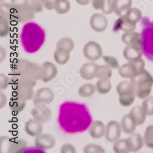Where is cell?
<instances>
[{
    "instance_id": "7c38bea8",
    "label": "cell",
    "mask_w": 153,
    "mask_h": 153,
    "mask_svg": "<svg viewBox=\"0 0 153 153\" xmlns=\"http://www.w3.org/2000/svg\"><path fill=\"white\" fill-rule=\"evenodd\" d=\"M43 124L34 118L29 120L25 124V131L28 135L36 137L42 134Z\"/></svg>"
},
{
    "instance_id": "9c48e42d",
    "label": "cell",
    "mask_w": 153,
    "mask_h": 153,
    "mask_svg": "<svg viewBox=\"0 0 153 153\" xmlns=\"http://www.w3.org/2000/svg\"><path fill=\"white\" fill-rule=\"evenodd\" d=\"M58 74V69L55 64L52 62L46 61L41 65V80L45 82L52 80Z\"/></svg>"
},
{
    "instance_id": "c3c4849f",
    "label": "cell",
    "mask_w": 153,
    "mask_h": 153,
    "mask_svg": "<svg viewBox=\"0 0 153 153\" xmlns=\"http://www.w3.org/2000/svg\"><path fill=\"white\" fill-rule=\"evenodd\" d=\"M7 102V97L5 94L1 91L0 93V108H3Z\"/></svg>"
},
{
    "instance_id": "5bb4252c",
    "label": "cell",
    "mask_w": 153,
    "mask_h": 153,
    "mask_svg": "<svg viewBox=\"0 0 153 153\" xmlns=\"http://www.w3.org/2000/svg\"><path fill=\"white\" fill-rule=\"evenodd\" d=\"M132 0H113V12L118 16H124L132 7Z\"/></svg>"
},
{
    "instance_id": "7a4b0ae2",
    "label": "cell",
    "mask_w": 153,
    "mask_h": 153,
    "mask_svg": "<svg viewBox=\"0 0 153 153\" xmlns=\"http://www.w3.org/2000/svg\"><path fill=\"white\" fill-rule=\"evenodd\" d=\"M12 76H28L36 80H41V66L25 59H18L11 65Z\"/></svg>"
},
{
    "instance_id": "ffe728a7",
    "label": "cell",
    "mask_w": 153,
    "mask_h": 153,
    "mask_svg": "<svg viewBox=\"0 0 153 153\" xmlns=\"http://www.w3.org/2000/svg\"><path fill=\"white\" fill-rule=\"evenodd\" d=\"M113 0H92L91 4L96 10H101L104 14L108 15L113 12Z\"/></svg>"
},
{
    "instance_id": "5b68a950",
    "label": "cell",
    "mask_w": 153,
    "mask_h": 153,
    "mask_svg": "<svg viewBox=\"0 0 153 153\" xmlns=\"http://www.w3.org/2000/svg\"><path fill=\"white\" fill-rule=\"evenodd\" d=\"M83 55L86 59L95 61L102 57V48L100 45L95 41H89L83 47Z\"/></svg>"
},
{
    "instance_id": "836d02e7",
    "label": "cell",
    "mask_w": 153,
    "mask_h": 153,
    "mask_svg": "<svg viewBox=\"0 0 153 153\" xmlns=\"http://www.w3.org/2000/svg\"><path fill=\"white\" fill-rule=\"evenodd\" d=\"M124 16L129 22L137 25V22L142 19V13L139 9L137 7H131Z\"/></svg>"
},
{
    "instance_id": "2e32d148",
    "label": "cell",
    "mask_w": 153,
    "mask_h": 153,
    "mask_svg": "<svg viewBox=\"0 0 153 153\" xmlns=\"http://www.w3.org/2000/svg\"><path fill=\"white\" fill-rule=\"evenodd\" d=\"M136 28V25L131 23L127 19L125 16H120L114 24L113 30L114 31H123L125 32L134 31Z\"/></svg>"
},
{
    "instance_id": "277c9868",
    "label": "cell",
    "mask_w": 153,
    "mask_h": 153,
    "mask_svg": "<svg viewBox=\"0 0 153 153\" xmlns=\"http://www.w3.org/2000/svg\"><path fill=\"white\" fill-rule=\"evenodd\" d=\"M142 39L143 54L148 59L153 62V25L145 29Z\"/></svg>"
},
{
    "instance_id": "60d3db41",
    "label": "cell",
    "mask_w": 153,
    "mask_h": 153,
    "mask_svg": "<svg viewBox=\"0 0 153 153\" xmlns=\"http://www.w3.org/2000/svg\"><path fill=\"white\" fill-rule=\"evenodd\" d=\"M102 59L105 62L106 65L110 67L111 69H115L120 68V64L117 58L113 56L104 55L102 56Z\"/></svg>"
},
{
    "instance_id": "8d00e7d4",
    "label": "cell",
    "mask_w": 153,
    "mask_h": 153,
    "mask_svg": "<svg viewBox=\"0 0 153 153\" xmlns=\"http://www.w3.org/2000/svg\"><path fill=\"white\" fill-rule=\"evenodd\" d=\"M136 96L135 93L119 95V103L123 107H129L134 103Z\"/></svg>"
},
{
    "instance_id": "bcb514c9",
    "label": "cell",
    "mask_w": 153,
    "mask_h": 153,
    "mask_svg": "<svg viewBox=\"0 0 153 153\" xmlns=\"http://www.w3.org/2000/svg\"><path fill=\"white\" fill-rule=\"evenodd\" d=\"M61 153H75L76 149L74 145L70 143L63 145L60 149Z\"/></svg>"
},
{
    "instance_id": "4dcf8cb0",
    "label": "cell",
    "mask_w": 153,
    "mask_h": 153,
    "mask_svg": "<svg viewBox=\"0 0 153 153\" xmlns=\"http://www.w3.org/2000/svg\"><path fill=\"white\" fill-rule=\"evenodd\" d=\"M74 42L73 40L70 37H64L61 38L56 43V49H62L68 51L69 52H71L74 48Z\"/></svg>"
},
{
    "instance_id": "7dc6e473",
    "label": "cell",
    "mask_w": 153,
    "mask_h": 153,
    "mask_svg": "<svg viewBox=\"0 0 153 153\" xmlns=\"http://www.w3.org/2000/svg\"><path fill=\"white\" fill-rule=\"evenodd\" d=\"M44 7L47 10L54 9V0H40Z\"/></svg>"
},
{
    "instance_id": "f546056e",
    "label": "cell",
    "mask_w": 153,
    "mask_h": 153,
    "mask_svg": "<svg viewBox=\"0 0 153 153\" xmlns=\"http://www.w3.org/2000/svg\"><path fill=\"white\" fill-rule=\"evenodd\" d=\"M71 9V3L68 0H54V9L60 15L67 14Z\"/></svg>"
},
{
    "instance_id": "8fae6325",
    "label": "cell",
    "mask_w": 153,
    "mask_h": 153,
    "mask_svg": "<svg viewBox=\"0 0 153 153\" xmlns=\"http://www.w3.org/2000/svg\"><path fill=\"white\" fill-rule=\"evenodd\" d=\"M90 25L93 31L101 33L107 29L108 27V20L103 14L96 13L91 17Z\"/></svg>"
},
{
    "instance_id": "6da1fadb",
    "label": "cell",
    "mask_w": 153,
    "mask_h": 153,
    "mask_svg": "<svg viewBox=\"0 0 153 153\" xmlns=\"http://www.w3.org/2000/svg\"><path fill=\"white\" fill-rule=\"evenodd\" d=\"M45 40L44 30L35 22H27L23 27L20 33L22 47L25 52L33 53L39 50Z\"/></svg>"
},
{
    "instance_id": "f35d334b",
    "label": "cell",
    "mask_w": 153,
    "mask_h": 153,
    "mask_svg": "<svg viewBox=\"0 0 153 153\" xmlns=\"http://www.w3.org/2000/svg\"><path fill=\"white\" fill-rule=\"evenodd\" d=\"M144 143L145 145L150 148L153 149V126H149L145 132L144 137Z\"/></svg>"
},
{
    "instance_id": "603a6c76",
    "label": "cell",
    "mask_w": 153,
    "mask_h": 153,
    "mask_svg": "<svg viewBox=\"0 0 153 153\" xmlns=\"http://www.w3.org/2000/svg\"><path fill=\"white\" fill-rule=\"evenodd\" d=\"M127 140H128L131 152L138 151L141 149L143 146V138L138 133H132L129 138H127Z\"/></svg>"
},
{
    "instance_id": "44dd1931",
    "label": "cell",
    "mask_w": 153,
    "mask_h": 153,
    "mask_svg": "<svg viewBox=\"0 0 153 153\" xmlns=\"http://www.w3.org/2000/svg\"><path fill=\"white\" fill-rule=\"evenodd\" d=\"M11 82L15 87L27 86L34 88L37 83V80L28 76H12Z\"/></svg>"
},
{
    "instance_id": "d4e9b609",
    "label": "cell",
    "mask_w": 153,
    "mask_h": 153,
    "mask_svg": "<svg viewBox=\"0 0 153 153\" xmlns=\"http://www.w3.org/2000/svg\"><path fill=\"white\" fill-rule=\"evenodd\" d=\"M27 143L23 140H9L7 152H21L27 147Z\"/></svg>"
},
{
    "instance_id": "e575fe53",
    "label": "cell",
    "mask_w": 153,
    "mask_h": 153,
    "mask_svg": "<svg viewBox=\"0 0 153 153\" xmlns=\"http://www.w3.org/2000/svg\"><path fill=\"white\" fill-rule=\"evenodd\" d=\"M96 91V86L91 83H86L79 88L78 94L82 97H88L93 96Z\"/></svg>"
},
{
    "instance_id": "d6986e66",
    "label": "cell",
    "mask_w": 153,
    "mask_h": 153,
    "mask_svg": "<svg viewBox=\"0 0 153 153\" xmlns=\"http://www.w3.org/2000/svg\"><path fill=\"white\" fill-rule=\"evenodd\" d=\"M137 124L130 113H128L123 117L121 122L122 131L127 134L134 133L137 127Z\"/></svg>"
},
{
    "instance_id": "4fadbf2b",
    "label": "cell",
    "mask_w": 153,
    "mask_h": 153,
    "mask_svg": "<svg viewBox=\"0 0 153 153\" xmlns=\"http://www.w3.org/2000/svg\"><path fill=\"white\" fill-rule=\"evenodd\" d=\"M143 53V47L138 45H127L124 48L123 51L124 58L129 61H135L142 58Z\"/></svg>"
},
{
    "instance_id": "f1b7e54d",
    "label": "cell",
    "mask_w": 153,
    "mask_h": 153,
    "mask_svg": "<svg viewBox=\"0 0 153 153\" xmlns=\"http://www.w3.org/2000/svg\"><path fill=\"white\" fill-rule=\"evenodd\" d=\"M53 58L58 65L66 64L70 58V52L62 49H56L53 53Z\"/></svg>"
},
{
    "instance_id": "7bdbcfd3",
    "label": "cell",
    "mask_w": 153,
    "mask_h": 153,
    "mask_svg": "<svg viewBox=\"0 0 153 153\" xmlns=\"http://www.w3.org/2000/svg\"><path fill=\"white\" fill-rule=\"evenodd\" d=\"M28 3L35 14L40 13L43 10V5L40 0H28Z\"/></svg>"
},
{
    "instance_id": "8992f818",
    "label": "cell",
    "mask_w": 153,
    "mask_h": 153,
    "mask_svg": "<svg viewBox=\"0 0 153 153\" xmlns=\"http://www.w3.org/2000/svg\"><path fill=\"white\" fill-rule=\"evenodd\" d=\"M31 114L33 118L42 123L48 122L52 118V111L44 103L35 105Z\"/></svg>"
},
{
    "instance_id": "ba28073f",
    "label": "cell",
    "mask_w": 153,
    "mask_h": 153,
    "mask_svg": "<svg viewBox=\"0 0 153 153\" xmlns=\"http://www.w3.org/2000/svg\"><path fill=\"white\" fill-rule=\"evenodd\" d=\"M54 93L50 88H41L38 90L34 96L33 103L34 105L39 104H50L54 99Z\"/></svg>"
},
{
    "instance_id": "1f68e13d",
    "label": "cell",
    "mask_w": 153,
    "mask_h": 153,
    "mask_svg": "<svg viewBox=\"0 0 153 153\" xmlns=\"http://www.w3.org/2000/svg\"><path fill=\"white\" fill-rule=\"evenodd\" d=\"M96 91L100 94L109 93L111 89V83L109 79H99L96 85Z\"/></svg>"
},
{
    "instance_id": "7402d4cb",
    "label": "cell",
    "mask_w": 153,
    "mask_h": 153,
    "mask_svg": "<svg viewBox=\"0 0 153 153\" xmlns=\"http://www.w3.org/2000/svg\"><path fill=\"white\" fill-rule=\"evenodd\" d=\"M14 94L25 100H30L34 98V91L33 88L27 86L15 87Z\"/></svg>"
},
{
    "instance_id": "30bf717a",
    "label": "cell",
    "mask_w": 153,
    "mask_h": 153,
    "mask_svg": "<svg viewBox=\"0 0 153 153\" xmlns=\"http://www.w3.org/2000/svg\"><path fill=\"white\" fill-rule=\"evenodd\" d=\"M55 143L54 137L48 134H41L36 137L34 141L36 148L41 150H47L53 148Z\"/></svg>"
},
{
    "instance_id": "e0dca14e",
    "label": "cell",
    "mask_w": 153,
    "mask_h": 153,
    "mask_svg": "<svg viewBox=\"0 0 153 153\" xmlns=\"http://www.w3.org/2000/svg\"><path fill=\"white\" fill-rule=\"evenodd\" d=\"M106 126L99 120L94 121L89 127L88 131L90 136L94 139H99L105 135Z\"/></svg>"
},
{
    "instance_id": "3957f363",
    "label": "cell",
    "mask_w": 153,
    "mask_h": 153,
    "mask_svg": "<svg viewBox=\"0 0 153 153\" xmlns=\"http://www.w3.org/2000/svg\"><path fill=\"white\" fill-rule=\"evenodd\" d=\"M131 82L135 86V94L138 98L143 99L150 94L153 76L148 71L143 69L137 72L131 78Z\"/></svg>"
},
{
    "instance_id": "d590c367",
    "label": "cell",
    "mask_w": 153,
    "mask_h": 153,
    "mask_svg": "<svg viewBox=\"0 0 153 153\" xmlns=\"http://www.w3.org/2000/svg\"><path fill=\"white\" fill-rule=\"evenodd\" d=\"M112 76L111 69L107 65L98 66L96 77L98 79H110Z\"/></svg>"
},
{
    "instance_id": "484cf974",
    "label": "cell",
    "mask_w": 153,
    "mask_h": 153,
    "mask_svg": "<svg viewBox=\"0 0 153 153\" xmlns=\"http://www.w3.org/2000/svg\"><path fill=\"white\" fill-rule=\"evenodd\" d=\"M118 73L123 78L131 79L137 73V71L131 61L126 63L118 68Z\"/></svg>"
},
{
    "instance_id": "cb8c5ba5",
    "label": "cell",
    "mask_w": 153,
    "mask_h": 153,
    "mask_svg": "<svg viewBox=\"0 0 153 153\" xmlns=\"http://www.w3.org/2000/svg\"><path fill=\"white\" fill-rule=\"evenodd\" d=\"M135 121L137 126H140L144 123L146 117V113L141 106L133 107L129 113Z\"/></svg>"
},
{
    "instance_id": "f6af8a7d",
    "label": "cell",
    "mask_w": 153,
    "mask_h": 153,
    "mask_svg": "<svg viewBox=\"0 0 153 153\" xmlns=\"http://www.w3.org/2000/svg\"><path fill=\"white\" fill-rule=\"evenodd\" d=\"M131 62L134 65V66L137 71V72L144 69L145 66V62H144L143 59L142 58H140L138 59H136L135 61H132Z\"/></svg>"
},
{
    "instance_id": "9a60e30c",
    "label": "cell",
    "mask_w": 153,
    "mask_h": 153,
    "mask_svg": "<svg viewBox=\"0 0 153 153\" xmlns=\"http://www.w3.org/2000/svg\"><path fill=\"white\" fill-rule=\"evenodd\" d=\"M98 65L94 62H87L81 67L79 73L81 77L86 80H90L96 77Z\"/></svg>"
},
{
    "instance_id": "83f0119b",
    "label": "cell",
    "mask_w": 153,
    "mask_h": 153,
    "mask_svg": "<svg viewBox=\"0 0 153 153\" xmlns=\"http://www.w3.org/2000/svg\"><path fill=\"white\" fill-rule=\"evenodd\" d=\"M26 104L27 100L15 96V97H12L9 102V107L12 111L18 113L24 110Z\"/></svg>"
},
{
    "instance_id": "681fc988",
    "label": "cell",
    "mask_w": 153,
    "mask_h": 153,
    "mask_svg": "<svg viewBox=\"0 0 153 153\" xmlns=\"http://www.w3.org/2000/svg\"><path fill=\"white\" fill-rule=\"evenodd\" d=\"M75 1L79 5L86 6L91 2V0H75Z\"/></svg>"
},
{
    "instance_id": "ee69618b",
    "label": "cell",
    "mask_w": 153,
    "mask_h": 153,
    "mask_svg": "<svg viewBox=\"0 0 153 153\" xmlns=\"http://www.w3.org/2000/svg\"><path fill=\"white\" fill-rule=\"evenodd\" d=\"M9 85V79L4 74H0V90L3 91Z\"/></svg>"
},
{
    "instance_id": "d6a6232c",
    "label": "cell",
    "mask_w": 153,
    "mask_h": 153,
    "mask_svg": "<svg viewBox=\"0 0 153 153\" xmlns=\"http://www.w3.org/2000/svg\"><path fill=\"white\" fill-rule=\"evenodd\" d=\"M117 92L119 95L130 93H135V88L131 81H123L118 84Z\"/></svg>"
},
{
    "instance_id": "74e56055",
    "label": "cell",
    "mask_w": 153,
    "mask_h": 153,
    "mask_svg": "<svg viewBox=\"0 0 153 153\" xmlns=\"http://www.w3.org/2000/svg\"><path fill=\"white\" fill-rule=\"evenodd\" d=\"M10 31L9 20L4 16H0V36L1 37L7 36Z\"/></svg>"
},
{
    "instance_id": "4316f807",
    "label": "cell",
    "mask_w": 153,
    "mask_h": 153,
    "mask_svg": "<svg viewBox=\"0 0 153 153\" xmlns=\"http://www.w3.org/2000/svg\"><path fill=\"white\" fill-rule=\"evenodd\" d=\"M113 149L114 152L117 153H126L131 152L127 138L118 140L117 141L114 142L113 145Z\"/></svg>"
},
{
    "instance_id": "ab89813d",
    "label": "cell",
    "mask_w": 153,
    "mask_h": 153,
    "mask_svg": "<svg viewBox=\"0 0 153 153\" xmlns=\"http://www.w3.org/2000/svg\"><path fill=\"white\" fill-rule=\"evenodd\" d=\"M85 153H104V149L100 145L90 143L85 145L83 148Z\"/></svg>"
},
{
    "instance_id": "816d5d0a",
    "label": "cell",
    "mask_w": 153,
    "mask_h": 153,
    "mask_svg": "<svg viewBox=\"0 0 153 153\" xmlns=\"http://www.w3.org/2000/svg\"><path fill=\"white\" fill-rule=\"evenodd\" d=\"M1 1H8L7 3H14L15 1H18V0H1Z\"/></svg>"
},
{
    "instance_id": "ac0fdd59",
    "label": "cell",
    "mask_w": 153,
    "mask_h": 153,
    "mask_svg": "<svg viewBox=\"0 0 153 153\" xmlns=\"http://www.w3.org/2000/svg\"><path fill=\"white\" fill-rule=\"evenodd\" d=\"M121 40L123 43L125 44L129 45H142V34L134 31L125 32L121 37Z\"/></svg>"
},
{
    "instance_id": "52a82bcc",
    "label": "cell",
    "mask_w": 153,
    "mask_h": 153,
    "mask_svg": "<svg viewBox=\"0 0 153 153\" xmlns=\"http://www.w3.org/2000/svg\"><path fill=\"white\" fill-rule=\"evenodd\" d=\"M121 131V123L114 120L110 121L106 125L105 138L107 142L114 143L119 140Z\"/></svg>"
},
{
    "instance_id": "b9f144b4",
    "label": "cell",
    "mask_w": 153,
    "mask_h": 153,
    "mask_svg": "<svg viewBox=\"0 0 153 153\" xmlns=\"http://www.w3.org/2000/svg\"><path fill=\"white\" fill-rule=\"evenodd\" d=\"M148 116L153 115V97L149 96L145 99L142 106Z\"/></svg>"
},
{
    "instance_id": "f907efd6",
    "label": "cell",
    "mask_w": 153,
    "mask_h": 153,
    "mask_svg": "<svg viewBox=\"0 0 153 153\" xmlns=\"http://www.w3.org/2000/svg\"><path fill=\"white\" fill-rule=\"evenodd\" d=\"M4 52H6L4 49L2 48V47H1V61H3L6 57V52L4 53H3Z\"/></svg>"
}]
</instances>
